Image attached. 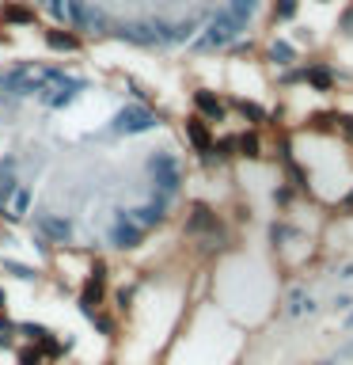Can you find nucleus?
<instances>
[{"instance_id": "f257e3e1", "label": "nucleus", "mask_w": 353, "mask_h": 365, "mask_svg": "<svg viewBox=\"0 0 353 365\" xmlns=\"http://www.w3.org/2000/svg\"><path fill=\"white\" fill-rule=\"evenodd\" d=\"M243 34H247V23H239L228 8H221V11L209 19L205 34L198 38V50H224V46H232L236 38H243Z\"/></svg>"}, {"instance_id": "f03ea898", "label": "nucleus", "mask_w": 353, "mask_h": 365, "mask_svg": "<svg viewBox=\"0 0 353 365\" xmlns=\"http://www.w3.org/2000/svg\"><path fill=\"white\" fill-rule=\"evenodd\" d=\"M182 133H186L190 148L198 153V160H205V164H213V145H216V125H209L205 118H198V114H186L182 118Z\"/></svg>"}, {"instance_id": "7ed1b4c3", "label": "nucleus", "mask_w": 353, "mask_h": 365, "mask_svg": "<svg viewBox=\"0 0 353 365\" xmlns=\"http://www.w3.org/2000/svg\"><path fill=\"white\" fill-rule=\"evenodd\" d=\"M190 103H194V114L205 118L209 125H221L228 118V99H221L213 88H194L190 91Z\"/></svg>"}, {"instance_id": "20e7f679", "label": "nucleus", "mask_w": 353, "mask_h": 365, "mask_svg": "<svg viewBox=\"0 0 353 365\" xmlns=\"http://www.w3.org/2000/svg\"><path fill=\"white\" fill-rule=\"evenodd\" d=\"M285 319H304V316H315L319 312V297L307 293V285H293L289 293H285Z\"/></svg>"}, {"instance_id": "39448f33", "label": "nucleus", "mask_w": 353, "mask_h": 365, "mask_svg": "<svg viewBox=\"0 0 353 365\" xmlns=\"http://www.w3.org/2000/svg\"><path fill=\"white\" fill-rule=\"evenodd\" d=\"M304 84L312 91H319V96H330V91H338V73L327 61H307L304 65Z\"/></svg>"}, {"instance_id": "423d86ee", "label": "nucleus", "mask_w": 353, "mask_h": 365, "mask_svg": "<svg viewBox=\"0 0 353 365\" xmlns=\"http://www.w3.org/2000/svg\"><path fill=\"white\" fill-rule=\"evenodd\" d=\"M266 61L278 65V68L300 65V46H296L293 38H273V42H266Z\"/></svg>"}, {"instance_id": "0eeeda50", "label": "nucleus", "mask_w": 353, "mask_h": 365, "mask_svg": "<svg viewBox=\"0 0 353 365\" xmlns=\"http://www.w3.org/2000/svg\"><path fill=\"white\" fill-rule=\"evenodd\" d=\"M0 23H8V27H34L38 11L31 4H19V0H0Z\"/></svg>"}, {"instance_id": "6e6552de", "label": "nucleus", "mask_w": 353, "mask_h": 365, "mask_svg": "<svg viewBox=\"0 0 353 365\" xmlns=\"http://www.w3.org/2000/svg\"><path fill=\"white\" fill-rule=\"evenodd\" d=\"M42 38H46V46H50L53 53H80L84 50V38L73 34V31H65V27H46Z\"/></svg>"}, {"instance_id": "1a4fd4ad", "label": "nucleus", "mask_w": 353, "mask_h": 365, "mask_svg": "<svg viewBox=\"0 0 353 365\" xmlns=\"http://www.w3.org/2000/svg\"><path fill=\"white\" fill-rule=\"evenodd\" d=\"M236 156H243V160H262V156H266V153H262V133L258 130L236 133Z\"/></svg>"}, {"instance_id": "9d476101", "label": "nucleus", "mask_w": 353, "mask_h": 365, "mask_svg": "<svg viewBox=\"0 0 353 365\" xmlns=\"http://www.w3.org/2000/svg\"><path fill=\"white\" fill-rule=\"evenodd\" d=\"M224 8L232 11V16L239 19V23H247L251 27V19L258 16V8H262V0H224Z\"/></svg>"}, {"instance_id": "9b49d317", "label": "nucleus", "mask_w": 353, "mask_h": 365, "mask_svg": "<svg viewBox=\"0 0 353 365\" xmlns=\"http://www.w3.org/2000/svg\"><path fill=\"white\" fill-rule=\"evenodd\" d=\"M300 0H273V23H296Z\"/></svg>"}, {"instance_id": "f8f14e48", "label": "nucleus", "mask_w": 353, "mask_h": 365, "mask_svg": "<svg viewBox=\"0 0 353 365\" xmlns=\"http://www.w3.org/2000/svg\"><path fill=\"white\" fill-rule=\"evenodd\" d=\"M213 160H216V164H228V160H236V133L216 137V145H213Z\"/></svg>"}, {"instance_id": "ddd939ff", "label": "nucleus", "mask_w": 353, "mask_h": 365, "mask_svg": "<svg viewBox=\"0 0 353 365\" xmlns=\"http://www.w3.org/2000/svg\"><path fill=\"white\" fill-rule=\"evenodd\" d=\"M91 327H95L99 335H107V339H114V335H118V319H114V316L107 312V308H102V312H95V316H91Z\"/></svg>"}, {"instance_id": "4468645a", "label": "nucleus", "mask_w": 353, "mask_h": 365, "mask_svg": "<svg viewBox=\"0 0 353 365\" xmlns=\"http://www.w3.org/2000/svg\"><path fill=\"white\" fill-rule=\"evenodd\" d=\"M338 34H342V38H353V4L342 8V16H338Z\"/></svg>"}, {"instance_id": "2eb2a0df", "label": "nucleus", "mask_w": 353, "mask_h": 365, "mask_svg": "<svg viewBox=\"0 0 353 365\" xmlns=\"http://www.w3.org/2000/svg\"><path fill=\"white\" fill-rule=\"evenodd\" d=\"M330 312H338V316L353 312V293H338L334 301H330Z\"/></svg>"}, {"instance_id": "dca6fc26", "label": "nucleus", "mask_w": 353, "mask_h": 365, "mask_svg": "<svg viewBox=\"0 0 353 365\" xmlns=\"http://www.w3.org/2000/svg\"><path fill=\"white\" fill-rule=\"evenodd\" d=\"M330 358H334L338 365H342V361H353V339H346V342H342V346H338L334 354H330Z\"/></svg>"}, {"instance_id": "f3484780", "label": "nucleus", "mask_w": 353, "mask_h": 365, "mask_svg": "<svg viewBox=\"0 0 353 365\" xmlns=\"http://www.w3.org/2000/svg\"><path fill=\"white\" fill-rule=\"evenodd\" d=\"M338 282H342V285L353 282V262H342V267H338Z\"/></svg>"}, {"instance_id": "a211bd4d", "label": "nucleus", "mask_w": 353, "mask_h": 365, "mask_svg": "<svg viewBox=\"0 0 353 365\" xmlns=\"http://www.w3.org/2000/svg\"><path fill=\"white\" fill-rule=\"evenodd\" d=\"M342 327H346V331H353V312H346V319H342Z\"/></svg>"}, {"instance_id": "6ab92c4d", "label": "nucleus", "mask_w": 353, "mask_h": 365, "mask_svg": "<svg viewBox=\"0 0 353 365\" xmlns=\"http://www.w3.org/2000/svg\"><path fill=\"white\" fill-rule=\"evenodd\" d=\"M307 365H338L334 358H319V361H307Z\"/></svg>"}, {"instance_id": "aec40b11", "label": "nucleus", "mask_w": 353, "mask_h": 365, "mask_svg": "<svg viewBox=\"0 0 353 365\" xmlns=\"http://www.w3.org/2000/svg\"><path fill=\"white\" fill-rule=\"evenodd\" d=\"M315 4H334V0H315Z\"/></svg>"}]
</instances>
